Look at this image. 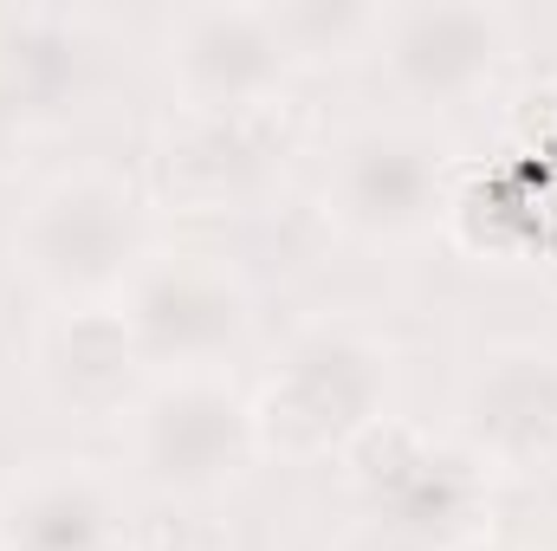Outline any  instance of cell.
I'll return each instance as SVG.
<instances>
[{
	"instance_id": "obj_1",
	"label": "cell",
	"mask_w": 557,
	"mask_h": 551,
	"mask_svg": "<svg viewBox=\"0 0 557 551\" xmlns=\"http://www.w3.org/2000/svg\"><path fill=\"white\" fill-rule=\"evenodd\" d=\"M396 396H403V351L383 325L357 311L298 318L247 390L260 454L278 467L337 461L370 421L396 415Z\"/></svg>"
},
{
	"instance_id": "obj_2",
	"label": "cell",
	"mask_w": 557,
	"mask_h": 551,
	"mask_svg": "<svg viewBox=\"0 0 557 551\" xmlns=\"http://www.w3.org/2000/svg\"><path fill=\"white\" fill-rule=\"evenodd\" d=\"M156 201L111 162L52 169L13 221V273L46 305H117L156 254Z\"/></svg>"
},
{
	"instance_id": "obj_3",
	"label": "cell",
	"mask_w": 557,
	"mask_h": 551,
	"mask_svg": "<svg viewBox=\"0 0 557 551\" xmlns=\"http://www.w3.org/2000/svg\"><path fill=\"white\" fill-rule=\"evenodd\" d=\"M454 175H460V149L434 118L370 111L344 124L324 149L318 215L344 247L403 254L441 228Z\"/></svg>"
},
{
	"instance_id": "obj_4",
	"label": "cell",
	"mask_w": 557,
	"mask_h": 551,
	"mask_svg": "<svg viewBox=\"0 0 557 551\" xmlns=\"http://www.w3.org/2000/svg\"><path fill=\"white\" fill-rule=\"evenodd\" d=\"M311 137L318 111L292 85L240 111H169L149 143V201L195 221L260 215Z\"/></svg>"
},
{
	"instance_id": "obj_5",
	"label": "cell",
	"mask_w": 557,
	"mask_h": 551,
	"mask_svg": "<svg viewBox=\"0 0 557 551\" xmlns=\"http://www.w3.org/2000/svg\"><path fill=\"white\" fill-rule=\"evenodd\" d=\"M124 467L156 506H221L267 461L234 370H162L117 421Z\"/></svg>"
},
{
	"instance_id": "obj_6",
	"label": "cell",
	"mask_w": 557,
	"mask_h": 551,
	"mask_svg": "<svg viewBox=\"0 0 557 551\" xmlns=\"http://www.w3.org/2000/svg\"><path fill=\"white\" fill-rule=\"evenodd\" d=\"M117 305L149 377L227 370L260 331V285L221 247H156Z\"/></svg>"
},
{
	"instance_id": "obj_7",
	"label": "cell",
	"mask_w": 557,
	"mask_h": 551,
	"mask_svg": "<svg viewBox=\"0 0 557 551\" xmlns=\"http://www.w3.org/2000/svg\"><path fill=\"white\" fill-rule=\"evenodd\" d=\"M383 85L416 105V118L480 105L519 59V20L493 0H409L383 7L370 39Z\"/></svg>"
},
{
	"instance_id": "obj_8",
	"label": "cell",
	"mask_w": 557,
	"mask_h": 551,
	"mask_svg": "<svg viewBox=\"0 0 557 551\" xmlns=\"http://www.w3.org/2000/svg\"><path fill=\"white\" fill-rule=\"evenodd\" d=\"M447 441L486 480H545L557 474V344L552 338H493L447 415Z\"/></svg>"
},
{
	"instance_id": "obj_9",
	"label": "cell",
	"mask_w": 557,
	"mask_h": 551,
	"mask_svg": "<svg viewBox=\"0 0 557 551\" xmlns=\"http://www.w3.org/2000/svg\"><path fill=\"white\" fill-rule=\"evenodd\" d=\"M267 0H195L162 20V78L175 111H240L278 98L292 78Z\"/></svg>"
},
{
	"instance_id": "obj_10",
	"label": "cell",
	"mask_w": 557,
	"mask_h": 551,
	"mask_svg": "<svg viewBox=\"0 0 557 551\" xmlns=\"http://www.w3.org/2000/svg\"><path fill=\"white\" fill-rule=\"evenodd\" d=\"M26 377L59 421L98 428L124 421L149 383V364L131 338L124 305H46L26 331Z\"/></svg>"
},
{
	"instance_id": "obj_11",
	"label": "cell",
	"mask_w": 557,
	"mask_h": 551,
	"mask_svg": "<svg viewBox=\"0 0 557 551\" xmlns=\"http://www.w3.org/2000/svg\"><path fill=\"white\" fill-rule=\"evenodd\" d=\"M124 480L91 454H33L0 474V551H131Z\"/></svg>"
},
{
	"instance_id": "obj_12",
	"label": "cell",
	"mask_w": 557,
	"mask_h": 551,
	"mask_svg": "<svg viewBox=\"0 0 557 551\" xmlns=\"http://www.w3.org/2000/svg\"><path fill=\"white\" fill-rule=\"evenodd\" d=\"M98 46L91 20L65 7H0V85L26 105L33 124L65 118L91 85Z\"/></svg>"
},
{
	"instance_id": "obj_13",
	"label": "cell",
	"mask_w": 557,
	"mask_h": 551,
	"mask_svg": "<svg viewBox=\"0 0 557 551\" xmlns=\"http://www.w3.org/2000/svg\"><path fill=\"white\" fill-rule=\"evenodd\" d=\"M273 20H278V39H285L292 65H331V59L370 52L383 7H357V0H278Z\"/></svg>"
},
{
	"instance_id": "obj_14",
	"label": "cell",
	"mask_w": 557,
	"mask_h": 551,
	"mask_svg": "<svg viewBox=\"0 0 557 551\" xmlns=\"http://www.w3.org/2000/svg\"><path fill=\"white\" fill-rule=\"evenodd\" d=\"M434 441H441V434L421 428V421H409V415H383V421H370V428L337 454V467H344V480H350L370 506H383L421 461H428Z\"/></svg>"
},
{
	"instance_id": "obj_15",
	"label": "cell",
	"mask_w": 557,
	"mask_h": 551,
	"mask_svg": "<svg viewBox=\"0 0 557 551\" xmlns=\"http://www.w3.org/2000/svg\"><path fill=\"white\" fill-rule=\"evenodd\" d=\"M131 551H240V539L221 506H149Z\"/></svg>"
},
{
	"instance_id": "obj_16",
	"label": "cell",
	"mask_w": 557,
	"mask_h": 551,
	"mask_svg": "<svg viewBox=\"0 0 557 551\" xmlns=\"http://www.w3.org/2000/svg\"><path fill=\"white\" fill-rule=\"evenodd\" d=\"M506 156H525V162H557V78H532L506 98Z\"/></svg>"
},
{
	"instance_id": "obj_17",
	"label": "cell",
	"mask_w": 557,
	"mask_h": 551,
	"mask_svg": "<svg viewBox=\"0 0 557 551\" xmlns=\"http://www.w3.org/2000/svg\"><path fill=\"white\" fill-rule=\"evenodd\" d=\"M324 551H428V546H421V539H409L403 526H389V519L363 513V519L337 526V532H331V546H324Z\"/></svg>"
},
{
	"instance_id": "obj_18",
	"label": "cell",
	"mask_w": 557,
	"mask_h": 551,
	"mask_svg": "<svg viewBox=\"0 0 557 551\" xmlns=\"http://www.w3.org/2000/svg\"><path fill=\"white\" fill-rule=\"evenodd\" d=\"M33 118H26V105L0 85V182L7 175H20V162H26V149H33Z\"/></svg>"
},
{
	"instance_id": "obj_19",
	"label": "cell",
	"mask_w": 557,
	"mask_h": 551,
	"mask_svg": "<svg viewBox=\"0 0 557 551\" xmlns=\"http://www.w3.org/2000/svg\"><path fill=\"white\" fill-rule=\"evenodd\" d=\"M467 551H506V546H493V539H480V546H467Z\"/></svg>"
},
{
	"instance_id": "obj_20",
	"label": "cell",
	"mask_w": 557,
	"mask_h": 551,
	"mask_svg": "<svg viewBox=\"0 0 557 551\" xmlns=\"http://www.w3.org/2000/svg\"><path fill=\"white\" fill-rule=\"evenodd\" d=\"M545 551H557V539H552V546H545Z\"/></svg>"
}]
</instances>
